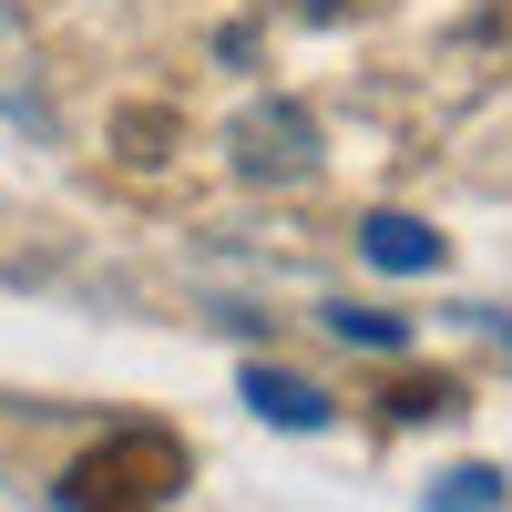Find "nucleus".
<instances>
[{
  "mask_svg": "<svg viewBox=\"0 0 512 512\" xmlns=\"http://www.w3.org/2000/svg\"><path fill=\"white\" fill-rule=\"evenodd\" d=\"M175 492H185V441L175 431H113L62 472L72 512H164Z\"/></svg>",
  "mask_w": 512,
  "mask_h": 512,
  "instance_id": "nucleus-1",
  "label": "nucleus"
},
{
  "mask_svg": "<svg viewBox=\"0 0 512 512\" xmlns=\"http://www.w3.org/2000/svg\"><path fill=\"white\" fill-rule=\"evenodd\" d=\"M226 154H236L246 185H297L318 164V123H308V103H246L236 134H226Z\"/></svg>",
  "mask_w": 512,
  "mask_h": 512,
  "instance_id": "nucleus-2",
  "label": "nucleus"
},
{
  "mask_svg": "<svg viewBox=\"0 0 512 512\" xmlns=\"http://www.w3.org/2000/svg\"><path fill=\"white\" fill-rule=\"evenodd\" d=\"M359 246H369V267H400V277L441 267V236L420 226V216H369V226H359Z\"/></svg>",
  "mask_w": 512,
  "mask_h": 512,
  "instance_id": "nucleus-3",
  "label": "nucleus"
},
{
  "mask_svg": "<svg viewBox=\"0 0 512 512\" xmlns=\"http://www.w3.org/2000/svg\"><path fill=\"white\" fill-rule=\"evenodd\" d=\"M246 400L267 420H287V431H318V420H328V400L308 390V379H287V369H246Z\"/></svg>",
  "mask_w": 512,
  "mask_h": 512,
  "instance_id": "nucleus-4",
  "label": "nucleus"
},
{
  "mask_svg": "<svg viewBox=\"0 0 512 512\" xmlns=\"http://www.w3.org/2000/svg\"><path fill=\"white\" fill-rule=\"evenodd\" d=\"M113 144H123V164H164L175 154V113H123Z\"/></svg>",
  "mask_w": 512,
  "mask_h": 512,
  "instance_id": "nucleus-5",
  "label": "nucleus"
},
{
  "mask_svg": "<svg viewBox=\"0 0 512 512\" xmlns=\"http://www.w3.org/2000/svg\"><path fill=\"white\" fill-rule=\"evenodd\" d=\"M390 410H400V420H441V410H461V390H451V379H400Z\"/></svg>",
  "mask_w": 512,
  "mask_h": 512,
  "instance_id": "nucleus-6",
  "label": "nucleus"
},
{
  "mask_svg": "<svg viewBox=\"0 0 512 512\" xmlns=\"http://www.w3.org/2000/svg\"><path fill=\"white\" fill-rule=\"evenodd\" d=\"M338 338H369V349H400V318H379V308H338Z\"/></svg>",
  "mask_w": 512,
  "mask_h": 512,
  "instance_id": "nucleus-7",
  "label": "nucleus"
},
{
  "mask_svg": "<svg viewBox=\"0 0 512 512\" xmlns=\"http://www.w3.org/2000/svg\"><path fill=\"white\" fill-rule=\"evenodd\" d=\"M267 11H287V21H349L359 0H267Z\"/></svg>",
  "mask_w": 512,
  "mask_h": 512,
  "instance_id": "nucleus-8",
  "label": "nucleus"
},
{
  "mask_svg": "<svg viewBox=\"0 0 512 512\" xmlns=\"http://www.w3.org/2000/svg\"><path fill=\"white\" fill-rule=\"evenodd\" d=\"M0 21H11V0H0Z\"/></svg>",
  "mask_w": 512,
  "mask_h": 512,
  "instance_id": "nucleus-9",
  "label": "nucleus"
}]
</instances>
